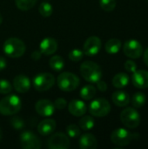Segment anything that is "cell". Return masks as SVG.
I'll use <instances>...</instances> for the list:
<instances>
[{"label": "cell", "mask_w": 148, "mask_h": 149, "mask_svg": "<svg viewBox=\"0 0 148 149\" xmlns=\"http://www.w3.org/2000/svg\"><path fill=\"white\" fill-rule=\"evenodd\" d=\"M97 87H98V89L99 90V91H101V92H106V90H107V84L105 82V81H103V80H99L98 82H97Z\"/></svg>", "instance_id": "obj_36"}, {"label": "cell", "mask_w": 148, "mask_h": 149, "mask_svg": "<svg viewBox=\"0 0 148 149\" xmlns=\"http://www.w3.org/2000/svg\"><path fill=\"white\" fill-rule=\"evenodd\" d=\"M66 105H67L66 100H65L64 98H58V99H57V100H55V102H54V107H55V108H57V109H58V110H62V109L65 108V107H66Z\"/></svg>", "instance_id": "obj_35"}, {"label": "cell", "mask_w": 148, "mask_h": 149, "mask_svg": "<svg viewBox=\"0 0 148 149\" xmlns=\"http://www.w3.org/2000/svg\"><path fill=\"white\" fill-rule=\"evenodd\" d=\"M58 50V43L52 38H44L39 45V51L42 54L49 56L54 54Z\"/></svg>", "instance_id": "obj_15"}, {"label": "cell", "mask_w": 148, "mask_h": 149, "mask_svg": "<svg viewBox=\"0 0 148 149\" xmlns=\"http://www.w3.org/2000/svg\"><path fill=\"white\" fill-rule=\"evenodd\" d=\"M146 102H147V97L141 92L135 93L132 98V104H133V107L136 109L142 108L145 106Z\"/></svg>", "instance_id": "obj_24"}, {"label": "cell", "mask_w": 148, "mask_h": 149, "mask_svg": "<svg viewBox=\"0 0 148 149\" xmlns=\"http://www.w3.org/2000/svg\"><path fill=\"white\" fill-rule=\"evenodd\" d=\"M6 65H7L6 59L3 57H0V71L3 70L6 67Z\"/></svg>", "instance_id": "obj_38"}, {"label": "cell", "mask_w": 148, "mask_h": 149, "mask_svg": "<svg viewBox=\"0 0 148 149\" xmlns=\"http://www.w3.org/2000/svg\"><path fill=\"white\" fill-rule=\"evenodd\" d=\"M11 127L16 130H21L24 127V121L19 117H14L10 120Z\"/></svg>", "instance_id": "obj_33"}, {"label": "cell", "mask_w": 148, "mask_h": 149, "mask_svg": "<svg viewBox=\"0 0 148 149\" xmlns=\"http://www.w3.org/2000/svg\"><path fill=\"white\" fill-rule=\"evenodd\" d=\"M112 100L114 105L119 107H125L130 103V96L125 91L114 92L112 95Z\"/></svg>", "instance_id": "obj_19"}, {"label": "cell", "mask_w": 148, "mask_h": 149, "mask_svg": "<svg viewBox=\"0 0 148 149\" xmlns=\"http://www.w3.org/2000/svg\"><path fill=\"white\" fill-rule=\"evenodd\" d=\"M99 5L105 11H113L116 7V0H99Z\"/></svg>", "instance_id": "obj_29"}, {"label": "cell", "mask_w": 148, "mask_h": 149, "mask_svg": "<svg viewBox=\"0 0 148 149\" xmlns=\"http://www.w3.org/2000/svg\"><path fill=\"white\" fill-rule=\"evenodd\" d=\"M1 140H2V131L0 129V141H1Z\"/></svg>", "instance_id": "obj_41"}, {"label": "cell", "mask_w": 148, "mask_h": 149, "mask_svg": "<svg viewBox=\"0 0 148 149\" xmlns=\"http://www.w3.org/2000/svg\"><path fill=\"white\" fill-rule=\"evenodd\" d=\"M2 22H3V17H2V15H1V13H0V24H2Z\"/></svg>", "instance_id": "obj_40"}, {"label": "cell", "mask_w": 148, "mask_h": 149, "mask_svg": "<svg viewBox=\"0 0 148 149\" xmlns=\"http://www.w3.org/2000/svg\"><path fill=\"white\" fill-rule=\"evenodd\" d=\"M41 55H42V53H41L40 51H34V52H32V53L31 55V58L33 60H38L41 58Z\"/></svg>", "instance_id": "obj_37"}, {"label": "cell", "mask_w": 148, "mask_h": 149, "mask_svg": "<svg viewBox=\"0 0 148 149\" xmlns=\"http://www.w3.org/2000/svg\"><path fill=\"white\" fill-rule=\"evenodd\" d=\"M3 52L10 58H17L23 56L25 52L26 47L24 43L17 38H10L5 40L3 46Z\"/></svg>", "instance_id": "obj_3"}, {"label": "cell", "mask_w": 148, "mask_h": 149, "mask_svg": "<svg viewBox=\"0 0 148 149\" xmlns=\"http://www.w3.org/2000/svg\"><path fill=\"white\" fill-rule=\"evenodd\" d=\"M56 121L52 119H45L38 125V132L43 136H48L51 134L56 129Z\"/></svg>", "instance_id": "obj_18"}, {"label": "cell", "mask_w": 148, "mask_h": 149, "mask_svg": "<svg viewBox=\"0 0 148 149\" xmlns=\"http://www.w3.org/2000/svg\"><path fill=\"white\" fill-rule=\"evenodd\" d=\"M87 110L86 105L84 101L79 100H72L68 104L69 113L75 117H82L85 114Z\"/></svg>", "instance_id": "obj_16"}, {"label": "cell", "mask_w": 148, "mask_h": 149, "mask_svg": "<svg viewBox=\"0 0 148 149\" xmlns=\"http://www.w3.org/2000/svg\"><path fill=\"white\" fill-rule=\"evenodd\" d=\"M12 91L11 84L4 79H0V93L1 94H9Z\"/></svg>", "instance_id": "obj_30"}, {"label": "cell", "mask_w": 148, "mask_h": 149, "mask_svg": "<svg viewBox=\"0 0 148 149\" xmlns=\"http://www.w3.org/2000/svg\"><path fill=\"white\" fill-rule=\"evenodd\" d=\"M20 144L24 149H39L42 146L40 139L31 131H24L21 134Z\"/></svg>", "instance_id": "obj_11"}, {"label": "cell", "mask_w": 148, "mask_h": 149, "mask_svg": "<svg viewBox=\"0 0 148 149\" xmlns=\"http://www.w3.org/2000/svg\"><path fill=\"white\" fill-rule=\"evenodd\" d=\"M47 146L51 149H67L71 146L70 139L64 133H56L49 138Z\"/></svg>", "instance_id": "obj_10"}, {"label": "cell", "mask_w": 148, "mask_h": 149, "mask_svg": "<svg viewBox=\"0 0 148 149\" xmlns=\"http://www.w3.org/2000/svg\"><path fill=\"white\" fill-rule=\"evenodd\" d=\"M130 81V78L127 73L125 72H119L117 73L113 79V85L116 88H124L126 87Z\"/></svg>", "instance_id": "obj_21"}, {"label": "cell", "mask_w": 148, "mask_h": 149, "mask_svg": "<svg viewBox=\"0 0 148 149\" xmlns=\"http://www.w3.org/2000/svg\"><path fill=\"white\" fill-rule=\"evenodd\" d=\"M125 69H126V72L133 73V72H134L137 70V64L134 61L128 59L125 63Z\"/></svg>", "instance_id": "obj_34"}, {"label": "cell", "mask_w": 148, "mask_h": 149, "mask_svg": "<svg viewBox=\"0 0 148 149\" xmlns=\"http://www.w3.org/2000/svg\"><path fill=\"white\" fill-rule=\"evenodd\" d=\"M36 112L44 117H50L55 112L54 104L48 100H39L35 105Z\"/></svg>", "instance_id": "obj_13"}, {"label": "cell", "mask_w": 148, "mask_h": 149, "mask_svg": "<svg viewBox=\"0 0 148 149\" xmlns=\"http://www.w3.org/2000/svg\"><path fill=\"white\" fill-rule=\"evenodd\" d=\"M111 111V105L107 100L99 98L92 100L89 105V113L94 117H106Z\"/></svg>", "instance_id": "obj_7"}, {"label": "cell", "mask_w": 148, "mask_h": 149, "mask_svg": "<svg viewBox=\"0 0 148 149\" xmlns=\"http://www.w3.org/2000/svg\"><path fill=\"white\" fill-rule=\"evenodd\" d=\"M38 11L42 17H48L52 14L53 9H52V6L51 3H49L48 2H43L40 3V5L38 7Z\"/></svg>", "instance_id": "obj_28"}, {"label": "cell", "mask_w": 148, "mask_h": 149, "mask_svg": "<svg viewBox=\"0 0 148 149\" xmlns=\"http://www.w3.org/2000/svg\"><path fill=\"white\" fill-rule=\"evenodd\" d=\"M58 86L64 92H72L78 88L79 85V79L72 72H62L58 75L57 79Z\"/></svg>", "instance_id": "obj_5"}, {"label": "cell", "mask_w": 148, "mask_h": 149, "mask_svg": "<svg viewBox=\"0 0 148 149\" xmlns=\"http://www.w3.org/2000/svg\"><path fill=\"white\" fill-rule=\"evenodd\" d=\"M79 127L85 131H88L93 128L95 122L92 116L90 115H83V117L80 119L79 122Z\"/></svg>", "instance_id": "obj_26"}, {"label": "cell", "mask_w": 148, "mask_h": 149, "mask_svg": "<svg viewBox=\"0 0 148 149\" xmlns=\"http://www.w3.org/2000/svg\"><path fill=\"white\" fill-rule=\"evenodd\" d=\"M22 107V102L18 96L8 94L0 100V114L4 116L14 115L17 113Z\"/></svg>", "instance_id": "obj_2"}, {"label": "cell", "mask_w": 148, "mask_h": 149, "mask_svg": "<svg viewBox=\"0 0 148 149\" xmlns=\"http://www.w3.org/2000/svg\"><path fill=\"white\" fill-rule=\"evenodd\" d=\"M49 65H50V67L53 71H55V72H60V71H62V69L65 66V61H64V59L62 58L61 56L56 55V56H53L50 59Z\"/></svg>", "instance_id": "obj_25"}, {"label": "cell", "mask_w": 148, "mask_h": 149, "mask_svg": "<svg viewBox=\"0 0 148 149\" xmlns=\"http://www.w3.org/2000/svg\"><path fill=\"white\" fill-rule=\"evenodd\" d=\"M14 89L19 93H25L31 88V81L30 79L24 75H17L13 79Z\"/></svg>", "instance_id": "obj_17"}, {"label": "cell", "mask_w": 148, "mask_h": 149, "mask_svg": "<svg viewBox=\"0 0 148 149\" xmlns=\"http://www.w3.org/2000/svg\"><path fill=\"white\" fill-rule=\"evenodd\" d=\"M137 134H133L126 128H117L111 134V141L118 147H126L132 141L137 139Z\"/></svg>", "instance_id": "obj_4"}, {"label": "cell", "mask_w": 148, "mask_h": 149, "mask_svg": "<svg viewBox=\"0 0 148 149\" xmlns=\"http://www.w3.org/2000/svg\"><path fill=\"white\" fill-rule=\"evenodd\" d=\"M122 46V43L118 38H112L108 40L105 45L106 52L109 54H116L118 53Z\"/></svg>", "instance_id": "obj_22"}, {"label": "cell", "mask_w": 148, "mask_h": 149, "mask_svg": "<svg viewBox=\"0 0 148 149\" xmlns=\"http://www.w3.org/2000/svg\"><path fill=\"white\" fill-rule=\"evenodd\" d=\"M101 40L97 36H92L88 38L83 45V52L88 57L97 55L101 49Z\"/></svg>", "instance_id": "obj_12"}, {"label": "cell", "mask_w": 148, "mask_h": 149, "mask_svg": "<svg viewBox=\"0 0 148 149\" xmlns=\"http://www.w3.org/2000/svg\"><path fill=\"white\" fill-rule=\"evenodd\" d=\"M66 134L71 138H78L80 135V129L76 125H69L66 127Z\"/></svg>", "instance_id": "obj_31"}, {"label": "cell", "mask_w": 148, "mask_h": 149, "mask_svg": "<svg viewBox=\"0 0 148 149\" xmlns=\"http://www.w3.org/2000/svg\"><path fill=\"white\" fill-rule=\"evenodd\" d=\"M123 52L125 55L130 58H140L143 54L142 45L136 39L127 40L123 45Z\"/></svg>", "instance_id": "obj_9"}, {"label": "cell", "mask_w": 148, "mask_h": 149, "mask_svg": "<svg viewBox=\"0 0 148 149\" xmlns=\"http://www.w3.org/2000/svg\"><path fill=\"white\" fill-rule=\"evenodd\" d=\"M55 80V77L51 73L42 72L34 77L33 86L38 92H44L54 86Z\"/></svg>", "instance_id": "obj_8"}, {"label": "cell", "mask_w": 148, "mask_h": 149, "mask_svg": "<svg viewBox=\"0 0 148 149\" xmlns=\"http://www.w3.org/2000/svg\"><path fill=\"white\" fill-rule=\"evenodd\" d=\"M37 0H15L17 7L24 11L31 10L36 3Z\"/></svg>", "instance_id": "obj_27"}, {"label": "cell", "mask_w": 148, "mask_h": 149, "mask_svg": "<svg viewBox=\"0 0 148 149\" xmlns=\"http://www.w3.org/2000/svg\"><path fill=\"white\" fill-rule=\"evenodd\" d=\"M140 115L134 107H126L120 113V120L122 124L130 129L138 127L140 124Z\"/></svg>", "instance_id": "obj_6"}, {"label": "cell", "mask_w": 148, "mask_h": 149, "mask_svg": "<svg viewBox=\"0 0 148 149\" xmlns=\"http://www.w3.org/2000/svg\"><path fill=\"white\" fill-rule=\"evenodd\" d=\"M133 85L140 89L148 88V71L136 70L132 75Z\"/></svg>", "instance_id": "obj_14"}, {"label": "cell", "mask_w": 148, "mask_h": 149, "mask_svg": "<svg viewBox=\"0 0 148 149\" xmlns=\"http://www.w3.org/2000/svg\"><path fill=\"white\" fill-rule=\"evenodd\" d=\"M83 56H84V52H83V51H81L79 49H73L72 51L70 52V53L68 55L69 58L73 62L80 61L83 58Z\"/></svg>", "instance_id": "obj_32"}, {"label": "cell", "mask_w": 148, "mask_h": 149, "mask_svg": "<svg viewBox=\"0 0 148 149\" xmlns=\"http://www.w3.org/2000/svg\"><path fill=\"white\" fill-rule=\"evenodd\" d=\"M96 93H97V90L93 86L87 85L82 87V89L80 90V96L85 100H90L95 97Z\"/></svg>", "instance_id": "obj_23"}, {"label": "cell", "mask_w": 148, "mask_h": 149, "mask_svg": "<svg viewBox=\"0 0 148 149\" xmlns=\"http://www.w3.org/2000/svg\"><path fill=\"white\" fill-rule=\"evenodd\" d=\"M97 146V139L92 134H85L79 139V148L81 149H95Z\"/></svg>", "instance_id": "obj_20"}, {"label": "cell", "mask_w": 148, "mask_h": 149, "mask_svg": "<svg viewBox=\"0 0 148 149\" xmlns=\"http://www.w3.org/2000/svg\"><path fill=\"white\" fill-rule=\"evenodd\" d=\"M143 59H144V63L148 67V48L144 52V58Z\"/></svg>", "instance_id": "obj_39"}, {"label": "cell", "mask_w": 148, "mask_h": 149, "mask_svg": "<svg viewBox=\"0 0 148 149\" xmlns=\"http://www.w3.org/2000/svg\"><path fill=\"white\" fill-rule=\"evenodd\" d=\"M80 73L82 77L90 83H97L102 78L101 67L93 61H85L80 65Z\"/></svg>", "instance_id": "obj_1"}]
</instances>
